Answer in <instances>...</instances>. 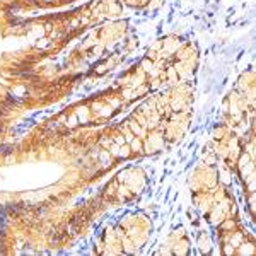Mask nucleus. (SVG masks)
Instances as JSON below:
<instances>
[{
	"label": "nucleus",
	"mask_w": 256,
	"mask_h": 256,
	"mask_svg": "<svg viewBox=\"0 0 256 256\" xmlns=\"http://www.w3.org/2000/svg\"><path fill=\"white\" fill-rule=\"evenodd\" d=\"M164 248L169 251V256L178 254V256H186L192 253V239H190L188 232L180 227V229L172 230L168 236L166 242H164Z\"/></svg>",
	"instance_id": "obj_8"
},
{
	"label": "nucleus",
	"mask_w": 256,
	"mask_h": 256,
	"mask_svg": "<svg viewBox=\"0 0 256 256\" xmlns=\"http://www.w3.org/2000/svg\"><path fill=\"white\" fill-rule=\"evenodd\" d=\"M218 183H220V172H218L217 164L208 162L196 164L188 180V186L192 190V193L205 192V190L217 186Z\"/></svg>",
	"instance_id": "obj_5"
},
{
	"label": "nucleus",
	"mask_w": 256,
	"mask_h": 256,
	"mask_svg": "<svg viewBox=\"0 0 256 256\" xmlns=\"http://www.w3.org/2000/svg\"><path fill=\"white\" fill-rule=\"evenodd\" d=\"M123 6L130 7V9H137V10H147L150 0H120Z\"/></svg>",
	"instance_id": "obj_12"
},
{
	"label": "nucleus",
	"mask_w": 256,
	"mask_h": 256,
	"mask_svg": "<svg viewBox=\"0 0 256 256\" xmlns=\"http://www.w3.org/2000/svg\"><path fill=\"white\" fill-rule=\"evenodd\" d=\"M236 216H239V207H238L236 196H234L232 192L227 193V195L222 198V200H218L207 214H204L205 220L212 227H216L220 224V222H224L230 217H236Z\"/></svg>",
	"instance_id": "obj_7"
},
{
	"label": "nucleus",
	"mask_w": 256,
	"mask_h": 256,
	"mask_svg": "<svg viewBox=\"0 0 256 256\" xmlns=\"http://www.w3.org/2000/svg\"><path fill=\"white\" fill-rule=\"evenodd\" d=\"M168 104L171 111H192L193 101H195V90H193L192 82L180 80L174 86L164 88Z\"/></svg>",
	"instance_id": "obj_6"
},
{
	"label": "nucleus",
	"mask_w": 256,
	"mask_h": 256,
	"mask_svg": "<svg viewBox=\"0 0 256 256\" xmlns=\"http://www.w3.org/2000/svg\"><path fill=\"white\" fill-rule=\"evenodd\" d=\"M190 125H192V111H172L160 123L166 144L172 146V144L181 142L184 135H186V132L190 130Z\"/></svg>",
	"instance_id": "obj_4"
},
{
	"label": "nucleus",
	"mask_w": 256,
	"mask_h": 256,
	"mask_svg": "<svg viewBox=\"0 0 256 256\" xmlns=\"http://www.w3.org/2000/svg\"><path fill=\"white\" fill-rule=\"evenodd\" d=\"M217 242L222 254L244 256L256 253V239L251 230L246 229L241 217H230L214 227Z\"/></svg>",
	"instance_id": "obj_1"
},
{
	"label": "nucleus",
	"mask_w": 256,
	"mask_h": 256,
	"mask_svg": "<svg viewBox=\"0 0 256 256\" xmlns=\"http://www.w3.org/2000/svg\"><path fill=\"white\" fill-rule=\"evenodd\" d=\"M166 138H164L162 128H150L146 134V137L142 138V148H144V156H154L159 154L166 148Z\"/></svg>",
	"instance_id": "obj_9"
},
{
	"label": "nucleus",
	"mask_w": 256,
	"mask_h": 256,
	"mask_svg": "<svg viewBox=\"0 0 256 256\" xmlns=\"http://www.w3.org/2000/svg\"><path fill=\"white\" fill-rule=\"evenodd\" d=\"M238 92H241L251 104H254V90H256V84H254V70L250 68L246 72H242L239 76V79L236 82V88Z\"/></svg>",
	"instance_id": "obj_10"
},
{
	"label": "nucleus",
	"mask_w": 256,
	"mask_h": 256,
	"mask_svg": "<svg viewBox=\"0 0 256 256\" xmlns=\"http://www.w3.org/2000/svg\"><path fill=\"white\" fill-rule=\"evenodd\" d=\"M195 246H196V250H198V253H200V254H210V253H212V248H214L212 238H210L207 232L198 234V239H196Z\"/></svg>",
	"instance_id": "obj_11"
},
{
	"label": "nucleus",
	"mask_w": 256,
	"mask_h": 256,
	"mask_svg": "<svg viewBox=\"0 0 256 256\" xmlns=\"http://www.w3.org/2000/svg\"><path fill=\"white\" fill-rule=\"evenodd\" d=\"M125 254L138 253L152 234V220L142 214H128L116 222Z\"/></svg>",
	"instance_id": "obj_2"
},
{
	"label": "nucleus",
	"mask_w": 256,
	"mask_h": 256,
	"mask_svg": "<svg viewBox=\"0 0 256 256\" xmlns=\"http://www.w3.org/2000/svg\"><path fill=\"white\" fill-rule=\"evenodd\" d=\"M198 64H200V50L195 41H183L171 58V65L176 70L180 80L186 82H192L195 77Z\"/></svg>",
	"instance_id": "obj_3"
}]
</instances>
